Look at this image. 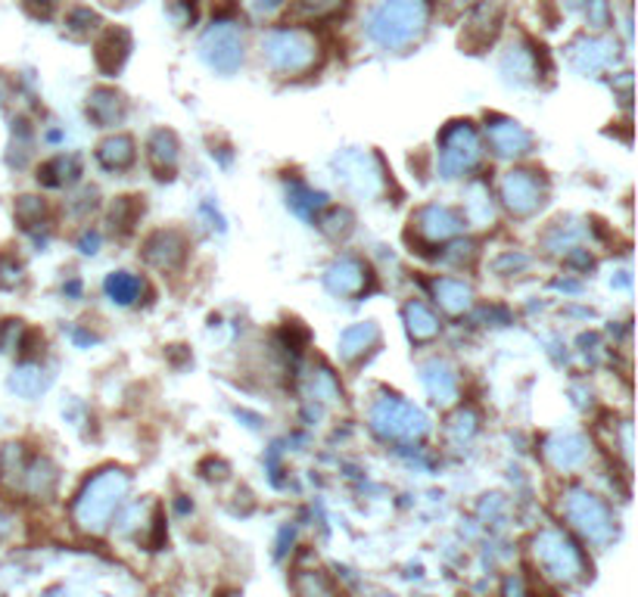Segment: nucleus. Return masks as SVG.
Listing matches in <instances>:
<instances>
[{"label": "nucleus", "mask_w": 638, "mask_h": 597, "mask_svg": "<svg viewBox=\"0 0 638 597\" xmlns=\"http://www.w3.org/2000/svg\"><path fill=\"white\" fill-rule=\"evenodd\" d=\"M424 20V0H387L371 20V35L387 47H406L421 35Z\"/></svg>", "instance_id": "obj_1"}, {"label": "nucleus", "mask_w": 638, "mask_h": 597, "mask_svg": "<svg viewBox=\"0 0 638 597\" xmlns=\"http://www.w3.org/2000/svg\"><path fill=\"white\" fill-rule=\"evenodd\" d=\"M125 495V477L118 470H110L84 489V495L78 498V523L88 529H100L110 520V514L116 510L118 498Z\"/></svg>", "instance_id": "obj_2"}, {"label": "nucleus", "mask_w": 638, "mask_h": 597, "mask_svg": "<svg viewBox=\"0 0 638 597\" xmlns=\"http://www.w3.org/2000/svg\"><path fill=\"white\" fill-rule=\"evenodd\" d=\"M265 50H269L271 66L281 69V72H299L315 57L311 41L306 35H299V32H277V35H271Z\"/></svg>", "instance_id": "obj_3"}, {"label": "nucleus", "mask_w": 638, "mask_h": 597, "mask_svg": "<svg viewBox=\"0 0 638 597\" xmlns=\"http://www.w3.org/2000/svg\"><path fill=\"white\" fill-rule=\"evenodd\" d=\"M567 514L589 539L601 541L611 536V514H607V507L599 498H592V495H570Z\"/></svg>", "instance_id": "obj_4"}, {"label": "nucleus", "mask_w": 638, "mask_h": 597, "mask_svg": "<svg viewBox=\"0 0 638 597\" xmlns=\"http://www.w3.org/2000/svg\"><path fill=\"white\" fill-rule=\"evenodd\" d=\"M377 426L387 429L389 436H418L424 433V417L414 407L402 405V402H384L377 407Z\"/></svg>", "instance_id": "obj_5"}, {"label": "nucleus", "mask_w": 638, "mask_h": 597, "mask_svg": "<svg viewBox=\"0 0 638 597\" xmlns=\"http://www.w3.org/2000/svg\"><path fill=\"white\" fill-rule=\"evenodd\" d=\"M504 199L514 213H533L536 206L542 203V191L539 181L533 172H511L508 181H504Z\"/></svg>", "instance_id": "obj_6"}, {"label": "nucleus", "mask_w": 638, "mask_h": 597, "mask_svg": "<svg viewBox=\"0 0 638 597\" xmlns=\"http://www.w3.org/2000/svg\"><path fill=\"white\" fill-rule=\"evenodd\" d=\"M203 50H206V59L213 62L215 69H225V72H231L233 66L240 62V57H243V44H240V38L233 35L231 28L209 32L206 41H203Z\"/></svg>", "instance_id": "obj_7"}, {"label": "nucleus", "mask_w": 638, "mask_h": 597, "mask_svg": "<svg viewBox=\"0 0 638 597\" xmlns=\"http://www.w3.org/2000/svg\"><path fill=\"white\" fill-rule=\"evenodd\" d=\"M542 563L555 573V576H577L580 570V554L573 551V544H567L561 536H545L542 539Z\"/></svg>", "instance_id": "obj_8"}, {"label": "nucleus", "mask_w": 638, "mask_h": 597, "mask_svg": "<svg viewBox=\"0 0 638 597\" xmlns=\"http://www.w3.org/2000/svg\"><path fill=\"white\" fill-rule=\"evenodd\" d=\"M474 159H477V137H474V131H470L467 125H458V128L448 135V140H445L443 150L445 172H462V169H467Z\"/></svg>", "instance_id": "obj_9"}, {"label": "nucleus", "mask_w": 638, "mask_h": 597, "mask_svg": "<svg viewBox=\"0 0 638 597\" xmlns=\"http://www.w3.org/2000/svg\"><path fill=\"white\" fill-rule=\"evenodd\" d=\"M147 250H162V252H147V259L159 265V268H174V265H181L184 262V250H187V243H184V237L174 231H162L156 233L153 240L147 243Z\"/></svg>", "instance_id": "obj_10"}, {"label": "nucleus", "mask_w": 638, "mask_h": 597, "mask_svg": "<svg viewBox=\"0 0 638 597\" xmlns=\"http://www.w3.org/2000/svg\"><path fill=\"white\" fill-rule=\"evenodd\" d=\"M328 284L333 292H340V296H355L358 289L365 287V265H358V262H352V259H343V262H337L333 268H330Z\"/></svg>", "instance_id": "obj_11"}, {"label": "nucleus", "mask_w": 638, "mask_h": 597, "mask_svg": "<svg viewBox=\"0 0 638 597\" xmlns=\"http://www.w3.org/2000/svg\"><path fill=\"white\" fill-rule=\"evenodd\" d=\"M489 140H492V147L504 156L523 153V150L529 147V135L523 131L521 125H514V122H502V125H495V128L489 131Z\"/></svg>", "instance_id": "obj_12"}, {"label": "nucleus", "mask_w": 638, "mask_h": 597, "mask_svg": "<svg viewBox=\"0 0 638 597\" xmlns=\"http://www.w3.org/2000/svg\"><path fill=\"white\" fill-rule=\"evenodd\" d=\"M135 143L128 140V137H113V140H106L103 147H100V162L106 165V169H125V165H132L135 162V150H132Z\"/></svg>", "instance_id": "obj_13"}, {"label": "nucleus", "mask_w": 638, "mask_h": 597, "mask_svg": "<svg viewBox=\"0 0 638 597\" xmlns=\"http://www.w3.org/2000/svg\"><path fill=\"white\" fill-rule=\"evenodd\" d=\"M408 321H411L408 328H411V336H414V340H433V336L440 333L436 318H433V314H430L421 302L408 306Z\"/></svg>", "instance_id": "obj_14"}, {"label": "nucleus", "mask_w": 638, "mask_h": 597, "mask_svg": "<svg viewBox=\"0 0 638 597\" xmlns=\"http://www.w3.org/2000/svg\"><path fill=\"white\" fill-rule=\"evenodd\" d=\"M110 54V72H116L118 66H122V59H125V54H128V35L125 32H110L106 38L100 41L98 47V59L106 57Z\"/></svg>", "instance_id": "obj_15"}, {"label": "nucleus", "mask_w": 638, "mask_h": 597, "mask_svg": "<svg viewBox=\"0 0 638 597\" xmlns=\"http://www.w3.org/2000/svg\"><path fill=\"white\" fill-rule=\"evenodd\" d=\"M140 213H144V203H137V196H122L116 203V209H113V228L118 225L122 231H132Z\"/></svg>", "instance_id": "obj_16"}, {"label": "nucleus", "mask_w": 638, "mask_h": 597, "mask_svg": "<svg viewBox=\"0 0 638 597\" xmlns=\"http://www.w3.org/2000/svg\"><path fill=\"white\" fill-rule=\"evenodd\" d=\"M377 340V330L371 328V324H358V328H352L343 333V352H346L349 358L355 355V352H362V348L368 346Z\"/></svg>", "instance_id": "obj_17"}, {"label": "nucleus", "mask_w": 638, "mask_h": 597, "mask_svg": "<svg viewBox=\"0 0 638 597\" xmlns=\"http://www.w3.org/2000/svg\"><path fill=\"white\" fill-rule=\"evenodd\" d=\"M106 289H110V296H116L118 302H132L140 292V280L132 274H116V277L106 280Z\"/></svg>", "instance_id": "obj_18"}, {"label": "nucleus", "mask_w": 638, "mask_h": 597, "mask_svg": "<svg viewBox=\"0 0 638 597\" xmlns=\"http://www.w3.org/2000/svg\"><path fill=\"white\" fill-rule=\"evenodd\" d=\"M436 292H443V306L452 311L465 309L467 302H470V289H467L465 284H458V280H443V284L436 287Z\"/></svg>", "instance_id": "obj_19"}, {"label": "nucleus", "mask_w": 638, "mask_h": 597, "mask_svg": "<svg viewBox=\"0 0 638 597\" xmlns=\"http://www.w3.org/2000/svg\"><path fill=\"white\" fill-rule=\"evenodd\" d=\"M54 3H57V0H25V7H32L38 16H47V13L54 10Z\"/></svg>", "instance_id": "obj_20"}]
</instances>
